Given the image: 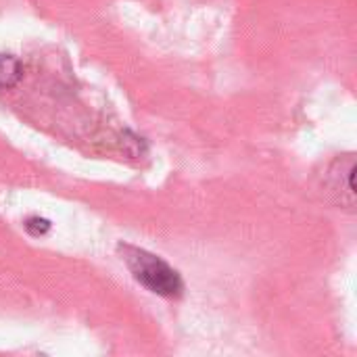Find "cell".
<instances>
[{"label": "cell", "mask_w": 357, "mask_h": 357, "mask_svg": "<svg viewBox=\"0 0 357 357\" xmlns=\"http://www.w3.org/2000/svg\"><path fill=\"white\" fill-rule=\"evenodd\" d=\"M25 230L33 236H42L50 230V222L44 220V218H29L27 224H25Z\"/></svg>", "instance_id": "obj_3"}, {"label": "cell", "mask_w": 357, "mask_h": 357, "mask_svg": "<svg viewBox=\"0 0 357 357\" xmlns=\"http://www.w3.org/2000/svg\"><path fill=\"white\" fill-rule=\"evenodd\" d=\"M119 253H121V259L126 261V266L130 268L132 276L144 289H149L151 293H155L159 297H180L182 278L161 257H157L144 249L130 247V245H121Z\"/></svg>", "instance_id": "obj_1"}, {"label": "cell", "mask_w": 357, "mask_h": 357, "mask_svg": "<svg viewBox=\"0 0 357 357\" xmlns=\"http://www.w3.org/2000/svg\"><path fill=\"white\" fill-rule=\"evenodd\" d=\"M23 77V65L13 54H0V90L17 86Z\"/></svg>", "instance_id": "obj_2"}]
</instances>
